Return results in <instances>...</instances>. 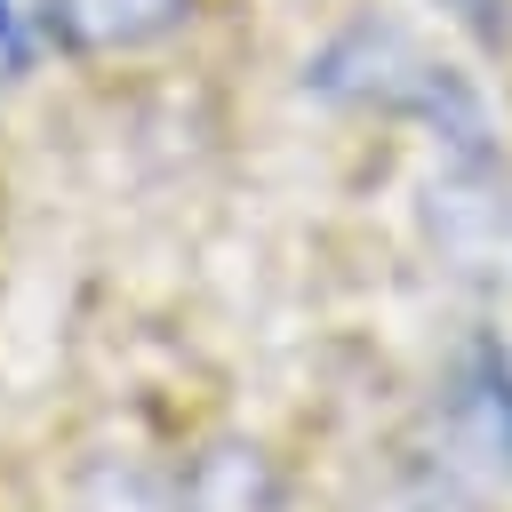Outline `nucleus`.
Here are the masks:
<instances>
[{"instance_id":"obj_1","label":"nucleus","mask_w":512,"mask_h":512,"mask_svg":"<svg viewBox=\"0 0 512 512\" xmlns=\"http://www.w3.org/2000/svg\"><path fill=\"white\" fill-rule=\"evenodd\" d=\"M440 424L456 448V472L472 480H512V360L480 336L456 352L448 392H440Z\"/></svg>"},{"instance_id":"obj_2","label":"nucleus","mask_w":512,"mask_h":512,"mask_svg":"<svg viewBox=\"0 0 512 512\" xmlns=\"http://www.w3.org/2000/svg\"><path fill=\"white\" fill-rule=\"evenodd\" d=\"M192 16V0H48V32L72 56H136L168 40Z\"/></svg>"},{"instance_id":"obj_3","label":"nucleus","mask_w":512,"mask_h":512,"mask_svg":"<svg viewBox=\"0 0 512 512\" xmlns=\"http://www.w3.org/2000/svg\"><path fill=\"white\" fill-rule=\"evenodd\" d=\"M384 512H472V504H464V480L448 472V480H416V488H400Z\"/></svg>"},{"instance_id":"obj_4","label":"nucleus","mask_w":512,"mask_h":512,"mask_svg":"<svg viewBox=\"0 0 512 512\" xmlns=\"http://www.w3.org/2000/svg\"><path fill=\"white\" fill-rule=\"evenodd\" d=\"M24 56H32L24 16H16V0H0V80H16V72H24Z\"/></svg>"},{"instance_id":"obj_5","label":"nucleus","mask_w":512,"mask_h":512,"mask_svg":"<svg viewBox=\"0 0 512 512\" xmlns=\"http://www.w3.org/2000/svg\"><path fill=\"white\" fill-rule=\"evenodd\" d=\"M448 8H464V16H488V0H448Z\"/></svg>"}]
</instances>
